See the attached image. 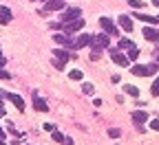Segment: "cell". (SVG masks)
<instances>
[{"label":"cell","mask_w":159,"mask_h":145,"mask_svg":"<svg viewBox=\"0 0 159 145\" xmlns=\"http://www.w3.org/2000/svg\"><path fill=\"white\" fill-rule=\"evenodd\" d=\"M53 40H55V42L57 44H62V46H69V49H75V42H73V40H69L64 33H55L53 35Z\"/></svg>","instance_id":"obj_9"},{"label":"cell","mask_w":159,"mask_h":145,"mask_svg":"<svg viewBox=\"0 0 159 145\" xmlns=\"http://www.w3.org/2000/svg\"><path fill=\"white\" fill-rule=\"evenodd\" d=\"M42 2H44V0H42Z\"/></svg>","instance_id":"obj_37"},{"label":"cell","mask_w":159,"mask_h":145,"mask_svg":"<svg viewBox=\"0 0 159 145\" xmlns=\"http://www.w3.org/2000/svg\"><path fill=\"white\" fill-rule=\"evenodd\" d=\"M130 73L133 75H137V77H150V75H155L157 73V64H135L133 68H130Z\"/></svg>","instance_id":"obj_1"},{"label":"cell","mask_w":159,"mask_h":145,"mask_svg":"<svg viewBox=\"0 0 159 145\" xmlns=\"http://www.w3.org/2000/svg\"><path fill=\"white\" fill-rule=\"evenodd\" d=\"M0 108H2V95H0Z\"/></svg>","instance_id":"obj_35"},{"label":"cell","mask_w":159,"mask_h":145,"mask_svg":"<svg viewBox=\"0 0 159 145\" xmlns=\"http://www.w3.org/2000/svg\"><path fill=\"white\" fill-rule=\"evenodd\" d=\"M80 15H82V11H80V7H71L66 9L62 15H60V24H66V22H73V20H77Z\"/></svg>","instance_id":"obj_2"},{"label":"cell","mask_w":159,"mask_h":145,"mask_svg":"<svg viewBox=\"0 0 159 145\" xmlns=\"http://www.w3.org/2000/svg\"><path fill=\"white\" fill-rule=\"evenodd\" d=\"M128 5H130V7H135V9H142V7H144L142 0H128Z\"/></svg>","instance_id":"obj_23"},{"label":"cell","mask_w":159,"mask_h":145,"mask_svg":"<svg viewBox=\"0 0 159 145\" xmlns=\"http://www.w3.org/2000/svg\"><path fill=\"white\" fill-rule=\"evenodd\" d=\"M0 117H2V108H0Z\"/></svg>","instance_id":"obj_36"},{"label":"cell","mask_w":159,"mask_h":145,"mask_svg":"<svg viewBox=\"0 0 159 145\" xmlns=\"http://www.w3.org/2000/svg\"><path fill=\"white\" fill-rule=\"evenodd\" d=\"M82 92H84V95H93V84H89V81H86V84H82Z\"/></svg>","instance_id":"obj_21"},{"label":"cell","mask_w":159,"mask_h":145,"mask_svg":"<svg viewBox=\"0 0 159 145\" xmlns=\"http://www.w3.org/2000/svg\"><path fill=\"white\" fill-rule=\"evenodd\" d=\"M111 59L115 62L117 66H128V64H130V59H128L124 53H119V51H111Z\"/></svg>","instance_id":"obj_6"},{"label":"cell","mask_w":159,"mask_h":145,"mask_svg":"<svg viewBox=\"0 0 159 145\" xmlns=\"http://www.w3.org/2000/svg\"><path fill=\"white\" fill-rule=\"evenodd\" d=\"M152 95H159V77L155 79V84H152Z\"/></svg>","instance_id":"obj_25"},{"label":"cell","mask_w":159,"mask_h":145,"mask_svg":"<svg viewBox=\"0 0 159 145\" xmlns=\"http://www.w3.org/2000/svg\"><path fill=\"white\" fill-rule=\"evenodd\" d=\"M62 145H73V139H69V136H64V141H62Z\"/></svg>","instance_id":"obj_31"},{"label":"cell","mask_w":159,"mask_h":145,"mask_svg":"<svg viewBox=\"0 0 159 145\" xmlns=\"http://www.w3.org/2000/svg\"><path fill=\"white\" fill-rule=\"evenodd\" d=\"M69 77H71V79H75V81H77V79H82V77H84V75H82V70H71V73H69Z\"/></svg>","instance_id":"obj_22"},{"label":"cell","mask_w":159,"mask_h":145,"mask_svg":"<svg viewBox=\"0 0 159 145\" xmlns=\"http://www.w3.org/2000/svg\"><path fill=\"white\" fill-rule=\"evenodd\" d=\"M124 92L130 95V97H137V95H139V90H137L135 86H124Z\"/></svg>","instance_id":"obj_20"},{"label":"cell","mask_w":159,"mask_h":145,"mask_svg":"<svg viewBox=\"0 0 159 145\" xmlns=\"http://www.w3.org/2000/svg\"><path fill=\"white\" fill-rule=\"evenodd\" d=\"M44 130H47V132H55V128H53V123H44Z\"/></svg>","instance_id":"obj_30"},{"label":"cell","mask_w":159,"mask_h":145,"mask_svg":"<svg viewBox=\"0 0 159 145\" xmlns=\"http://www.w3.org/2000/svg\"><path fill=\"white\" fill-rule=\"evenodd\" d=\"M93 42V37L89 33H80V37L75 40V49H82V46H89Z\"/></svg>","instance_id":"obj_11"},{"label":"cell","mask_w":159,"mask_h":145,"mask_svg":"<svg viewBox=\"0 0 159 145\" xmlns=\"http://www.w3.org/2000/svg\"><path fill=\"white\" fill-rule=\"evenodd\" d=\"M117 22H119V27H122L124 31H128V33L133 31V20H130L128 15H119V18H117Z\"/></svg>","instance_id":"obj_14"},{"label":"cell","mask_w":159,"mask_h":145,"mask_svg":"<svg viewBox=\"0 0 159 145\" xmlns=\"http://www.w3.org/2000/svg\"><path fill=\"white\" fill-rule=\"evenodd\" d=\"M139 20H144L148 24H159V15H148V13H135Z\"/></svg>","instance_id":"obj_16"},{"label":"cell","mask_w":159,"mask_h":145,"mask_svg":"<svg viewBox=\"0 0 159 145\" xmlns=\"http://www.w3.org/2000/svg\"><path fill=\"white\" fill-rule=\"evenodd\" d=\"M144 37L148 40V42H159V29H155L152 24L144 29Z\"/></svg>","instance_id":"obj_8"},{"label":"cell","mask_w":159,"mask_h":145,"mask_svg":"<svg viewBox=\"0 0 159 145\" xmlns=\"http://www.w3.org/2000/svg\"><path fill=\"white\" fill-rule=\"evenodd\" d=\"M9 22H11V9L0 7V24H9Z\"/></svg>","instance_id":"obj_15"},{"label":"cell","mask_w":159,"mask_h":145,"mask_svg":"<svg viewBox=\"0 0 159 145\" xmlns=\"http://www.w3.org/2000/svg\"><path fill=\"white\" fill-rule=\"evenodd\" d=\"M62 29H64L66 33L82 31V29H84V20H82V18H77V20H73V22H66V24H62Z\"/></svg>","instance_id":"obj_5"},{"label":"cell","mask_w":159,"mask_h":145,"mask_svg":"<svg viewBox=\"0 0 159 145\" xmlns=\"http://www.w3.org/2000/svg\"><path fill=\"white\" fill-rule=\"evenodd\" d=\"M53 55H55V59H60V62H62V64H66V62H69V53L66 51H62V49H57V51H53Z\"/></svg>","instance_id":"obj_17"},{"label":"cell","mask_w":159,"mask_h":145,"mask_svg":"<svg viewBox=\"0 0 159 145\" xmlns=\"http://www.w3.org/2000/svg\"><path fill=\"white\" fill-rule=\"evenodd\" d=\"M99 27H102L104 29V33H108V35H117L119 31H117V27H115V22H113V20L111 18H99Z\"/></svg>","instance_id":"obj_4"},{"label":"cell","mask_w":159,"mask_h":145,"mask_svg":"<svg viewBox=\"0 0 159 145\" xmlns=\"http://www.w3.org/2000/svg\"><path fill=\"white\" fill-rule=\"evenodd\" d=\"M11 75H9V70H2V68H0V79H9Z\"/></svg>","instance_id":"obj_28"},{"label":"cell","mask_w":159,"mask_h":145,"mask_svg":"<svg viewBox=\"0 0 159 145\" xmlns=\"http://www.w3.org/2000/svg\"><path fill=\"white\" fill-rule=\"evenodd\" d=\"M0 145H7V136H5L2 128H0Z\"/></svg>","instance_id":"obj_27"},{"label":"cell","mask_w":159,"mask_h":145,"mask_svg":"<svg viewBox=\"0 0 159 145\" xmlns=\"http://www.w3.org/2000/svg\"><path fill=\"white\" fill-rule=\"evenodd\" d=\"M130 46H135V44L130 42L128 37H122V40H119V49H130Z\"/></svg>","instance_id":"obj_19"},{"label":"cell","mask_w":159,"mask_h":145,"mask_svg":"<svg viewBox=\"0 0 159 145\" xmlns=\"http://www.w3.org/2000/svg\"><path fill=\"white\" fill-rule=\"evenodd\" d=\"M126 57H128L130 62H135V59L139 57V51H137V46H130V49L126 51Z\"/></svg>","instance_id":"obj_18"},{"label":"cell","mask_w":159,"mask_h":145,"mask_svg":"<svg viewBox=\"0 0 159 145\" xmlns=\"http://www.w3.org/2000/svg\"><path fill=\"white\" fill-rule=\"evenodd\" d=\"M150 128L159 132V119H152V121H150Z\"/></svg>","instance_id":"obj_26"},{"label":"cell","mask_w":159,"mask_h":145,"mask_svg":"<svg viewBox=\"0 0 159 145\" xmlns=\"http://www.w3.org/2000/svg\"><path fill=\"white\" fill-rule=\"evenodd\" d=\"M64 7V0H47V5H44V11H57V9H62ZM42 11V13H44Z\"/></svg>","instance_id":"obj_12"},{"label":"cell","mask_w":159,"mask_h":145,"mask_svg":"<svg viewBox=\"0 0 159 145\" xmlns=\"http://www.w3.org/2000/svg\"><path fill=\"white\" fill-rule=\"evenodd\" d=\"M150 2H152V5H157V7H159V0H150Z\"/></svg>","instance_id":"obj_34"},{"label":"cell","mask_w":159,"mask_h":145,"mask_svg":"<svg viewBox=\"0 0 159 145\" xmlns=\"http://www.w3.org/2000/svg\"><path fill=\"white\" fill-rule=\"evenodd\" d=\"M33 108H35V110H40V112H47V110H49L47 101H44L42 97H40L38 92H33Z\"/></svg>","instance_id":"obj_10"},{"label":"cell","mask_w":159,"mask_h":145,"mask_svg":"<svg viewBox=\"0 0 159 145\" xmlns=\"http://www.w3.org/2000/svg\"><path fill=\"white\" fill-rule=\"evenodd\" d=\"M130 119L137 123V126H142V123H146V121H148V114H146L144 110H135V112L130 114Z\"/></svg>","instance_id":"obj_13"},{"label":"cell","mask_w":159,"mask_h":145,"mask_svg":"<svg viewBox=\"0 0 159 145\" xmlns=\"http://www.w3.org/2000/svg\"><path fill=\"white\" fill-rule=\"evenodd\" d=\"M51 134H53V141H57V143H62V141H64V136L60 134V132H51Z\"/></svg>","instance_id":"obj_24"},{"label":"cell","mask_w":159,"mask_h":145,"mask_svg":"<svg viewBox=\"0 0 159 145\" xmlns=\"http://www.w3.org/2000/svg\"><path fill=\"white\" fill-rule=\"evenodd\" d=\"M5 97H7V99H9V101L13 103V106H16V108H18L20 112L25 110V99L20 97V95H16V92H5Z\"/></svg>","instance_id":"obj_7"},{"label":"cell","mask_w":159,"mask_h":145,"mask_svg":"<svg viewBox=\"0 0 159 145\" xmlns=\"http://www.w3.org/2000/svg\"><path fill=\"white\" fill-rule=\"evenodd\" d=\"M7 64V57H2V55H0V66H5Z\"/></svg>","instance_id":"obj_33"},{"label":"cell","mask_w":159,"mask_h":145,"mask_svg":"<svg viewBox=\"0 0 159 145\" xmlns=\"http://www.w3.org/2000/svg\"><path fill=\"white\" fill-rule=\"evenodd\" d=\"M91 59H99V51H93L91 53Z\"/></svg>","instance_id":"obj_32"},{"label":"cell","mask_w":159,"mask_h":145,"mask_svg":"<svg viewBox=\"0 0 159 145\" xmlns=\"http://www.w3.org/2000/svg\"><path fill=\"white\" fill-rule=\"evenodd\" d=\"M93 51H102V49H108V33H99L93 37V42H91Z\"/></svg>","instance_id":"obj_3"},{"label":"cell","mask_w":159,"mask_h":145,"mask_svg":"<svg viewBox=\"0 0 159 145\" xmlns=\"http://www.w3.org/2000/svg\"><path fill=\"white\" fill-rule=\"evenodd\" d=\"M108 134H111V136H119V134H122V132H119L117 128H111V130H108Z\"/></svg>","instance_id":"obj_29"}]
</instances>
